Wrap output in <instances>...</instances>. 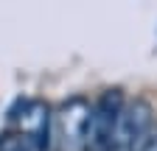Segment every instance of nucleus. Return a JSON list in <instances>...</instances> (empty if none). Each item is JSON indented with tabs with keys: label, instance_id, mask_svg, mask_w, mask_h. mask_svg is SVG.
<instances>
[{
	"label": "nucleus",
	"instance_id": "1",
	"mask_svg": "<svg viewBox=\"0 0 157 151\" xmlns=\"http://www.w3.org/2000/svg\"><path fill=\"white\" fill-rule=\"evenodd\" d=\"M154 109L146 98H132L124 104L121 115H118L115 131H112V143L115 148H129V151H140L149 137L154 134Z\"/></svg>",
	"mask_w": 157,
	"mask_h": 151
},
{
	"label": "nucleus",
	"instance_id": "2",
	"mask_svg": "<svg viewBox=\"0 0 157 151\" xmlns=\"http://www.w3.org/2000/svg\"><path fill=\"white\" fill-rule=\"evenodd\" d=\"M93 104L82 95L67 98L53 115V129L62 151H84L87 148V129H90Z\"/></svg>",
	"mask_w": 157,
	"mask_h": 151
},
{
	"label": "nucleus",
	"instance_id": "3",
	"mask_svg": "<svg viewBox=\"0 0 157 151\" xmlns=\"http://www.w3.org/2000/svg\"><path fill=\"white\" fill-rule=\"evenodd\" d=\"M126 98L121 90H107L101 92V98L93 104V115H90V129H87V148L84 151H107L112 143V131L118 123Z\"/></svg>",
	"mask_w": 157,
	"mask_h": 151
},
{
	"label": "nucleus",
	"instance_id": "4",
	"mask_svg": "<svg viewBox=\"0 0 157 151\" xmlns=\"http://www.w3.org/2000/svg\"><path fill=\"white\" fill-rule=\"evenodd\" d=\"M17 129L23 134L34 151H51L53 143V115H51V106L45 101H23V109L17 112Z\"/></svg>",
	"mask_w": 157,
	"mask_h": 151
},
{
	"label": "nucleus",
	"instance_id": "5",
	"mask_svg": "<svg viewBox=\"0 0 157 151\" xmlns=\"http://www.w3.org/2000/svg\"><path fill=\"white\" fill-rule=\"evenodd\" d=\"M140 151H157V131H154V134L149 137V143H146V145H143Z\"/></svg>",
	"mask_w": 157,
	"mask_h": 151
},
{
	"label": "nucleus",
	"instance_id": "6",
	"mask_svg": "<svg viewBox=\"0 0 157 151\" xmlns=\"http://www.w3.org/2000/svg\"><path fill=\"white\" fill-rule=\"evenodd\" d=\"M107 151H129V148H115V145H109Z\"/></svg>",
	"mask_w": 157,
	"mask_h": 151
}]
</instances>
